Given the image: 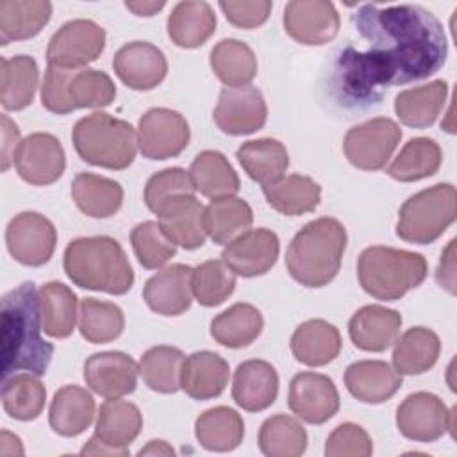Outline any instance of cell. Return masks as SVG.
I'll return each mask as SVG.
<instances>
[{"mask_svg": "<svg viewBox=\"0 0 457 457\" xmlns=\"http://www.w3.org/2000/svg\"><path fill=\"white\" fill-rule=\"evenodd\" d=\"M350 21L370 43L366 54L386 87L427 79L446 61L443 23L421 5L362 4L352 12Z\"/></svg>", "mask_w": 457, "mask_h": 457, "instance_id": "cell-1", "label": "cell"}, {"mask_svg": "<svg viewBox=\"0 0 457 457\" xmlns=\"http://www.w3.org/2000/svg\"><path fill=\"white\" fill-rule=\"evenodd\" d=\"M2 378L18 371L43 377L54 355V345L41 337L43 321L39 291L34 282H23L2 296Z\"/></svg>", "mask_w": 457, "mask_h": 457, "instance_id": "cell-2", "label": "cell"}, {"mask_svg": "<svg viewBox=\"0 0 457 457\" xmlns=\"http://www.w3.org/2000/svg\"><path fill=\"white\" fill-rule=\"evenodd\" d=\"M62 266L68 278L82 289L125 295L134 284V271L125 250L109 236L70 241L64 248Z\"/></svg>", "mask_w": 457, "mask_h": 457, "instance_id": "cell-3", "label": "cell"}, {"mask_svg": "<svg viewBox=\"0 0 457 457\" xmlns=\"http://www.w3.org/2000/svg\"><path fill=\"white\" fill-rule=\"evenodd\" d=\"M346 250V230L341 221L323 216L303 225L286 252L289 275L305 287H323L334 280Z\"/></svg>", "mask_w": 457, "mask_h": 457, "instance_id": "cell-4", "label": "cell"}, {"mask_svg": "<svg viewBox=\"0 0 457 457\" xmlns=\"http://www.w3.org/2000/svg\"><path fill=\"white\" fill-rule=\"evenodd\" d=\"M427 259L421 253L391 248L368 246L357 261V278L361 287L377 300H400L407 291L418 287L427 278Z\"/></svg>", "mask_w": 457, "mask_h": 457, "instance_id": "cell-5", "label": "cell"}, {"mask_svg": "<svg viewBox=\"0 0 457 457\" xmlns=\"http://www.w3.org/2000/svg\"><path fill=\"white\" fill-rule=\"evenodd\" d=\"M71 141L79 157L91 166L125 170L136 157L134 127L107 112L80 118L73 127Z\"/></svg>", "mask_w": 457, "mask_h": 457, "instance_id": "cell-6", "label": "cell"}, {"mask_svg": "<svg viewBox=\"0 0 457 457\" xmlns=\"http://www.w3.org/2000/svg\"><path fill=\"white\" fill-rule=\"evenodd\" d=\"M116 98L112 79L102 70L46 66L41 104L54 114H70L75 109H102Z\"/></svg>", "mask_w": 457, "mask_h": 457, "instance_id": "cell-7", "label": "cell"}, {"mask_svg": "<svg viewBox=\"0 0 457 457\" xmlns=\"http://www.w3.org/2000/svg\"><path fill=\"white\" fill-rule=\"evenodd\" d=\"M457 216V193L448 182L409 196L398 211L396 236L407 243H434Z\"/></svg>", "mask_w": 457, "mask_h": 457, "instance_id": "cell-8", "label": "cell"}, {"mask_svg": "<svg viewBox=\"0 0 457 457\" xmlns=\"http://www.w3.org/2000/svg\"><path fill=\"white\" fill-rule=\"evenodd\" d=\"M384 84L364 52L346 45L339 50L332 68V91L348 109H364L382 100Z\"/></svg>", "mask_w": 457, "mask_h": 457, "instance_id": "cell-9", "label": "cell"}, {"mask_svg": "<svg viewBox=\"0 0 457 457\" xmlns=\"http://www.w3.org/2000/svg\"><path fill=\"white\" fill-rule=\"evenodd\" d=\"M400 139L402 130L395 120L371 118L346 132L343 152L355 168L362 171H377L386 168Z\"/></svg>", "mask_w": 457, "mask_h": 457, "instance_id": "cell-10", "label": "cell"}, {"mask_svg": "<svg viewBox=\"0 0 457 457\" xmlns=\"http://www.w3.org/2000/svg\"><path fill=\"white\" fill-rule=\"evenodd\" d=\"M191 130L187 120L168 107H152L137 125V146L143 157L164 161L180 155L189 145Z\"/></svg>", "mask_w": 457, "mask_h": 457, "instance_id": "cell-11", "label": "cell"}, {"mask_svg": "<svg viewBox=\"0 0 457 457\" xmlns=\"http://www.w3.org/2000/svg\"><path fill=\"white\" fill-rule=\"evenodd\" d=\"M105 48V30L93 20H70L50 37L48 64L79 70L100 57Z\"/></svg>", "mask_w": 457, "mask_h": 457, "instance_id": "cell-12", "label": "cell"}, {"mask_svg": "<svg viewBox=\"0 0 457 457\" xmlns=\"http://www.w3.org/2000/svg\"><path fill=\"white\" fill-rule=\"evenodd\" d=\"M5 245L16 262L37 268L46 264L54 255L57 230L46 216L25 211L7 223Z\"/></svg>", "mask_w": 457, "mask_h": 457, "instance_id": "cell-13", "label": "cell"}, {"mask_svg": "<svg viewBox=\"0 0 457 457\" xmlns=\"http://www.w3.org/2000/svg\"><path fill=\"white\" fill-rule=\"evenodd\" d=\"M455 409L448 411L445 402L428 391L409 395L396 409V427L411 441L432 443L453 428Z\"/></svg>", "mask_w": 457, "mask_h": 457, "instance_id": "cell-14", "label": "cell"}, {"mask_svg": "<svg viewBox=\"0 0 457 457\" xmlns=\"http://www.w3.org/2000/svg\"><path fill=\"white\" fill-rule=\"evenodd\" d=\"M218 129L230 136H246L261 130L268 118L266 100L255 86L223 87L212 112Z\"/></svg>", "mask_w": 457, "mask_h": 457, "instance_id": "cell-15", "label": "cell"}, {"mask_svg": "<svg viewBox=\"0 0 457 457\" xmlns=\"http://www.w3.org/2000/svg\"><path fill=\"white\" fill-rule=\"evenodd\" d=\"M12 164L25 182L32 186H48L64 173L66 155L55 136L48 132H34L20 141Z\"/></svg>", "mask_w": 457, "mask_h": 457, "instance_id": "cell-16", "label": "cell"}, {"mask_svg": "<svg viewBox=\"0 0 457 457\" xmlns=\"http://www.w3.org/2000/svg\"><path fill=\"white\" fill-rule=\"evenodd\" d=\"M284 30L300 45H325L339 32V14L328 0H293L284 7Z\"/></svg>", "mask_w": 457, "mask_h": 457, "instance_id": "cell-17", "label": "cell"}, {"mask_svg": "<svg viewBox=\"0 0 457 457\" xmlns=\"http://www.w3.org/2000/svg\"><path fill=\"white\" fill-rule=\"evenodd\" d=\"M287 405L305 423L321 425L339 411V393L327 375L302 371L289 382Z\"/></svg>", "mask_w": 457, "mask_h": 457, "instance_id": "cell-18", "label": "cell"}, {"mask_svg": "<svg viewBox=\"0 0 457 457\" xmlns=\"http://www.w3.org/2000/svg\"><path fill=\"white\" fill-rule=\"evenodd\" d=\"M280 243L270 228H248L221 252V261L239 277L253 278L268 273L278 257Z\"/></svg>", "mask_w": 457, "mask_h": 457, "instance_id": "cell-19", "label": "cell"}, {"mask_svg": "<svg viewBox=\"0 0 457 457\" xmlns=\"http://www.w3.org/2000/svg\"><path fill=\"white\" fill-rule=\"evenodd\" d=\"M112 70L127 87L150 91L166 79L168 61L162 50L155 45L148 41H132L114 54Z\"/></svg>", "mask_w": 457, "mask_h": 457, "instance_id": "cell-20", "label": "cell"}, {"mask_svg": "<svg viewBox=\"0 0 457 457\" xmlns=\"http://www.w3.org/2000/svg\"><path fill=\"white\" fill-rule=\"evenodd\" d=\"M139 368L123 352L93 353L84 362V380L89 389L104 398H120L136 391Z\"/></svg>", "mask_w": 457, "mask_h": 457, "instance_id": "cell-21", "label": "cell"}, {"mask_svg": "<svg viewBox=\"0 0 457 457\" xmlns=\"http://www.w3.org/2000/svg\"><path fill=\"white\" fill-rule=\"evenodd\" d=\"M191 273L187 264H171L152 275L145 287L146 305L161 316H179L191 307Z\"/></svg>", "mask_w": 457, "mask_h": 457, "instance_id": "cell-22", "label": "cell"}, {"mask_svg": "<svg viewBox=\"0 0 457 457\" xmlns=\"http://www.w3.org/2000/svg\"><path fill=\"white\" fill-rule=\"evenodd\" d=\"M278 395V373L262 359L241 362L234 371L232 400L248 412L268 409Z\"/></svg>", "mask_w": 457, "mask_h": 457, "instance_id": "cell-23", "label": "cell"}, {"mask_svg": "<svg viewBox=\"0 0 457 457\" xmlns=\"http://www.w3.org/2000/svg\"><path fill=\"white\" fill-rule=\"evenodd\" d=\"M143 428V416L137 405L107 398L98 411L95 425V439L109 446L116 455H127L130 443L139 436Z\"/></svg>", "mask_w": 457, "mask_h": 457, "instance_id": "cell-24", "label": "cell"}, {"mask_svg": "<svg viewBox=\"0 0 457 457\" xmlns=\"http://www.w3.org/2000/svg\"><path fill=\"white\" fill-rule=\"evenodd\" d=\"M204 205L195 195H180L166 202L155 214L168 237L184 250H196L205 243Z\"/></svg>", "mask_w": 457, "mask_h": 457, "instance_id": "cell-25", "label": "cell"}, {"mask_svg": "<svg viewBox=\"0 0 457 457\" xmlns=\"http://www.w3.org/2000/svg\"><path fill=\"white\" fill-rule=\"evenodd\" d=\"M402 314L384 305H364L348 321V334L362 352H384L398 337Z\"/></svg>", "mask_w": 457, "mask_h": 457, "instance_id": "cell-26", "label": "cell"}, {"mask_svg": "<svg viewBox=\"0 0 457 457\" xmlns=\"http://www.w3.org/2000/svg\"><path fill=\"white\" fill-rule=\"evenodd\" d=\"M228 375V362L220 353L200 350L184 359L180 389L193 400H211L225 391Z\"/></svg>", "mask_w": 457, "mask_h": 457, "instance_id": "cell-27", "label": "cell"}, {"mask_svg": "<svg viewBox=\"0 0 457 457\" xmlns=\"http://www.w3.org/2000/svg\"><path fill=\"white\" fill-rule=\"evenodd\" d=\"M348 393L364 403H384L402 387V375L384 361H357L345 371Z\"/></svg>", "mask_w": 457, "mask_h": 457, "instance_id": "cell-28", "label": "cell"}, {"mask_svg": "<svg viewBox=\"0 0 457 457\" xmlns=\"http://www.w3.org/2000/svg\"><path fill=\"white\" fill-rule=\"evenodd\" d=\"M93 418L95 400L87 389L71 384L55 391L48 409V423L55 434L75 437L93 423Z\"/></svg>", "mask_w": 457, "mask_h": 457, "instance_id": "cell-29", "label": "cell"}, {"mask_svg": "<svg viewBox=\"0 0 457 457\" xmlns=\"http://www.w3.org/2000/svg\"><path fill=\"white\" fill-rule=\"evenodd\" d=\"M166 27L171 43L180 48H198L214 34L216 14L207 2L184 0L171 9Z\"/></svg>", "mask_w": 457, "mask_h": 457, "instance_id": "cell-30", "label": "cell"}, {"mask_svg": "<svg viewBox=\"0 0 457 457\" xmlns=\"http://www.w3.org/2000/svg\"><path fill=\"white\" fill-rule=\"evenodd\" d=\"M291 352L305 366H325L341 352L339 330L325 320H307L291 336Z\"/></svg>", "mask_w": 457, "mask_h": 457, "instance_id": "cell-31", "label": "cell"}, {"mask_svg": "<svg viewBox=\"0 0 457 457\" xmlns=\"http://www.w3.org/2000/svg\"><path fill=\"white\" fill-rule=\"evenodd\" d=\"M446 95L448 84L441 79L405 89L395 98V112L403 125L412 129H427L443 111Z\"/></svg>", "mask_w": 457, "mask_h": 457, "instance_id": "cell-32", "label": "cell"}, {"mask_svg": "<svg viewBox=\"0 0 457 457\" xmlns=\"http://www.w3.org/2000/svg\"><path fill=\"white\" fill-rule=\"evenodd\" d=\"M71 198L86 216L109 218L121 209L123 187L112 179L84 171L71 182Z\"/></svg>", "mask_w": 457, "mask_h": 457, "instance_id": "cell-33", "label": "cell"}, {"mask_svg": "<svg viewBox=\"0 0 457 457\" xmlns=\"http://www.w3.org/2000/svg\"><path fill=\"white\" fill-rule=\"evenodd\" d=\"M52 4L46 0H2L0 45L34 37L48 23Z\"/></svg>", "mask_w": 457, "mask_h": 457, "instance_id": "cell-34", "label": "cell"}, {"mask_svg": "<svg viewBox=\"0 0 457 457\" xmlns=\"http://www.w3.org/2000/svg\"><path fill=\"white\" fill-rule=\"evenodd\" d=\"M266 202L284 216H302L312 212L321 200V186L307 175H286L262 186Z\"/></svg>", "mask_w": 457, "mask_h": 457, "instance_id": "cell-35", "label": "cell"}, {"mask_svg": "<svg viewBox=\"0 0 457 457\" xmlns=\"http://www.w3.org/2000/svg\"><path fill=\"white\" fill-rule=\"evenodd\" d=\"M39 80L37 62L30 55L0 59V102L5 111H21L34 100Z\"/></svg>", "mask_w": 457, "mask_h": 457, "instance_id": "cell-36", "label": "cell"}, {"mask_svg": "<svg viewBox=\"0 0 457 457\" xmlns=\"http://www.w3.org/2000/svg\"><path fill=\"white\" fill-rule=\"evenodd\" d=\"M236 157L246 175L261 186H268L282 179L289 166V155L284 143L273 137L243 143L237 148Z\"/></svg>", "mask_w": 457, "mask_h": 457, "instance_id": "cell-37", "label": "cell"}, {"mask_svg": "<svg viewBox=\"0 0 457 457\" xmlns=\"http://www.w3.org/2000/svg\"><path fill=\"white\" fill-rule=\"evenodd\" d=\"M441 352L437 334L427 327L407 328L395 341L393 364L400 375H421L434 368Z\"/></svg>", "mask_w": 457, "mask_h": 457, "instance_id": "cell-38", "label": "cell"}, {"mask_svg": "<svg viewBox=\"0 0 457 457\" xmlns=\"http://www.w3.org/2000/svg\"><path fill=\"white\" fill-rule=\"evenodd\" d=\"M264 320L252 303H234L211 321V337L227 348H245L262 332Z\"/></svg>", "mask_w": 457, "mask_h": 457, "instance_id": "cell-39", "label": "cell"}, {"mask_svg": "<svg viewBox=\"0 0 457 457\" xmlns=\"http://www.w3.org/2000/svg\"><path fill=\"white\" fill-rule=\"evenodd\" d=\"M195 436L200 446L209 452H230L243 441L245 421L237 411L218 405L196 418Z\"/></svg>", "mask_w": 457, "mask_h": 457, "instance_id": "cell-40", "label": "cell"}, {"mask_svg": "<svg viewBox=\"0 0 457 457\" xmlns=\"http://www.w3.org/2000/svg\"><path fill=\"white\" fill-rule=\"evenodd\" d=\"M195 191L207 198L234 196L239 191V177L228 159L218 150L200 152L189 168Z\"/></svg>", "mask_w": 457, "mask_h": 457, "instance_id": "cell-41", "label": "cell"}, {"mask_svg": "<svg viewBox=\"0 0 457 457\" xmlns=\"http://www.w3.org/2000/svg\"><path fill=\"white\" fill-rule=\"evenodd\" d=\"M211 68L214 75L227 87H243L257 75V57L253 50L239 39H221L218 41L209 55Z\"/></svg>", "mask_w": 457, "mask_h": 457, "instance_id": "cell-42", "label": "cell"}, {"mask_svg": "<svg viewBox=\"0 0 457 457\" xmlns=\"http://www.w3.org/2000/svg\"><path fill=\"white\" fill-rule=\"evenodd\" d=\"M252 221V207L237 196L212 198L204 209L205 234L216 245H228L239 234L248 230Z\"/></svg>", "mask_w": 457, "mask_h": 457, "instance_id": "cell-43", "label": "cell"}, {"mask_svg": "<svg viewBox=\"0 0 457 457\" xmlns=\"http://www.w3.org/2000/svg\"><path fill=\"white\" fill-rule=\"evenodd\" d=\"M441 162V146L432 137H412L387 166L386 173L400 182H414L436 175Z\"/></svg>", "mask_w": 457, "mask_h": 457, "instance_id": "cell-44", "label": "cell"}, {"mask_svg": "<svg viewBox=\"0 0 457 457\" xmlns=\"http://www.w3.org/2000/svg\"><path fill=\"white\" fill-rule=\"evenodd\" d=\"M43 332L64 339L71 336L77 321V295L62 282H46L39 289Z\"/></svg>", "mask_w": 457, "mask_h": 457, "instance_id": "cell-45", "label": "cell"}, {"mask_svg": "<svg viewBox=\"0 0 457 457\" xmlns=\"http://www.w3.org/2000/svg\"><path fill=\"white\" fill-rule=\"evenodd\" d=\"M46 387L37 375L14 373L4 380L2 405L4 411L18 421L36 420L45 407Z\"/></svg>", "mask_w": 457, "mask_h": 457, "instance_id": "cell-46", "label": "cell"}, {"mask_svg": "<svg viewBox=\"0 0 457 457\" xmlns=\"http://www.w3.org/2000/svg\"><path fill=\"white\" fill-rule=\"evenodd\" d=\"M182 350L168 345L152 346L137 364L143 382L155 393L171 395L180 389V370L184 362Z\"/></svg>", "mask_w": 457, "mask_h": 457, "instance_id": "cell-47", "label": "cell"}, {"mask_svg": "<svg viewBox=\"0 0 457 457\" xmlns=\"http://www.w3.org/2000/svg\"><path fill=\"white\" fill-rule=\"evenodd\" d=\"M257 441L268 457H298L307 448V432L298 420L280 412L262 421Z\"/></svg>", "mask_w": 457, "mask_h": 457, "instance_id": "cell-48", "label": "cell"}, {"mask_svg": "<svg viewBox=\"0 0 457 457\" xmlns=\"http://www.w3.org/2000/svg\"><path fill=\"white\" fill-rule=\"evenodd\" d=\"M125 328L123 311L112 303L96 298H84L79 311V330L80 336L93 343H109L120 337Z\"/></svg>", "mask_w": 457, "mask_h": 457, "instance_id": "cell-49", "label": "cell"}, {"mask_svg": "<svg viewBox=\"0 0 457 457\" xmlns=\"http://www.w3.org/2000/svg\"><path fill=\"white\" fill-rule=\"evenodd\" d=\"M236 289V273L218 259L198 264L191 273V291L204 307L223 303Z\"/></svg>", "mask_w": 457, "mask_h": 457, "instance_id": "cell-50", "label": "cell"}, {"mask_svg": "<svg viewBox=\"0 0 457 457\" xmlns=\"http://www.w3.org/2000/svg\"><path fill=\"white\" fill-rule=\"evenodd\" d=\"M130 243L139 264L146 270L162 268L177 253V245L168 237L159 221H141L130 232Z\"/></svg>", "mask_w": 457, "mask_h": 457, "instance_id": "cell-51", "label": "cell"}, {"mask_svg": "<svg viewBox=\"0 0 457 457\" xmlns=\"http://www.w3.org/2000/svg\"><path fill=\"white\" fill-rule=\"evenodd\" d=\"M180 195H195V187L189 171L179 166L154 173L145 186V204L154 214L166 202Z\"/></svg>", "mask_w": 457, "mask_h": 457, "instance_id": "cell-52", "label": "cell"}, {"mask_svg": "<svg viewBox=\"0 0 457 457\" xmlns=\"http://www.w3.org/2000/svg\"><path fill=\"white\" fill-rule=\"evenodd\" d=\"M373 453V441L370 434L355 423H341L327 437V457H368Z\"/></svg>", "mask_w": 457, "mask_h": 457, "instance_id": "cell-53", "label": "cell"}, {"mask_svg": "<svg viewBox=\"0 0 457 457\" xmlns=\"http://www.w3.org/2000/svg\"><path fill=\"white\" fill-rule=\"evenodd\" d=\"M220 9L223 11L225 18L228 23H232L237 29H257L262 25L270 12H271V2L268 0H243V2H234V0H221Z\"/></svg>", "mask_w": 457, "mask_h": 457, "instance_id": "cell-54", "label": "cell"}, {"mask_svg": "<svg viewBox=\"0 0 457 457\" xmlns=\"http://www.w3.org/2000/svg\"><path fill=\"white\" fill-rule=\"evenodd\" d=\"M2 170L7 171L11 162H14V154L20 145V130L7 114H2Z\"/></svg>", "mask_w": 457, "mask_h": 457, "instance_id": "cell-55", "label": "cell"}, {"mask_svg": "<svg viewBox=\"0 0 457 457\" xmlns=\"http://www.w3.org/2000/svg\"><path fill=\"white\" fill-rule=\"evenodd\" d=\"M455 239L448 243L445 252L441 253V261L436 271V278L441 287H445L448 293H455Z\"/></svg>", "mask_w": 457, "mask_h": 457, "instance_id": "cell-56", "label": "cell"}, {"mask_svg": "<svg viewBox=\"0 0 457 457\" xmlns=\"http://www.w3.org/2000/svg\"><path fill=\"white\" fill-rule=\"evenodd\" d=\"M125 7L129 11H132L136 16H154L155 12H159L164 7V2H125Z\"/></svg>", "mask_w": 457, "mask_h": 457, "instance_id": "cell-57", "label": "cell"}, {"mask_svg": "<svg viewBox=\"0 0 457 457\" xmlns=\"http://www.w3.org/2000/svg\"><path fill=\"white\" fill-rule=\"evenodd\" d=\"M175 450L166 443V441H148V445L145 448L139 450V455H173Z\"/></svg>", "mask_w": 457, "mask_h": 457, "instance_id": "cell-58", "label": "cell"}]
</instances>
